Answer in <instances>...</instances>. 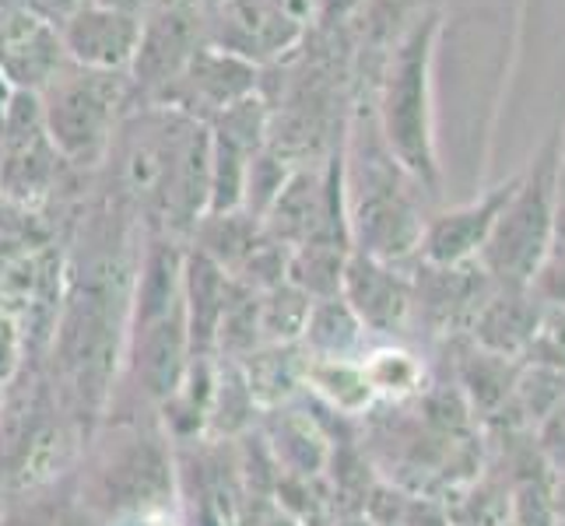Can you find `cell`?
I'll use <instances>...</instances> for the list:
<instances>
[{
	"label": "cell",
	"mask_w": 565,
	"mask_h": 526,
	"mask_svg": "<svg viewBox=\"0 0 565 526\" xmlns=\"http://www.w3.org/2000/svg\"><path fill=\"white\" fill-rule=\"evenodd\" d=\"M439 18H422L397 43L380 92V138L394 162L418 183L436 186L439 165L433 148V106H428V64H433Z\"/></svg>",
	"instance_id": "1"
},
{
	"label": "cell",
	"mask_w": 565,
	"mask_h": 526,
	"mask_svg": "<svg viewBox=\"0 0 565 526\" xmlns=\"http://www.w3.org/2000/svg\"><path fill=\"white\" fill-rule=\"evenodd\" d=\"M562 151L558 138L544 144L537 162L520 172L510 204L502 207L489 243L478 253V270L495 288H527L534 270L541 267L544 253L552 246L555 225V186H558Z\"/></svg>",
	"instance_id": "2"
},
{
	"label": "cell",
	"mask_w": 565,
	"mask_h": 526,
	"mask_svg": "<svg viewBox=\"0 0 565 526\" xmlns=\"http://www.w3.org/2000/svg\"><path fill=\"white\" fill-rule=\"evenodd\" d=\"M397 175H404V169L386 151L383 138L365 154L348 151V172L341 169L344 218L359 243L355 253H365V257H376L383 264L415 253L425 232Z\"/></svg>",
	"instance_id": "3"
},
{
	"label": "cell",
	"mask_w": 565,
	"mask_h": 526,
	"mask_svg": "<svg viewBox=\"0 0 565 526\" xmlns=\"http://www.w3.org/2000/svg\"><path fill=\"white\" fill-rule=\"evenodd\" d=\"M127 92L130 74L85 71L67 61V67L39 92L53 151L71 165H99L113 148L116 120H120Z\"/></svg>",
	"instance_id": "4"
},
{
	"label": "cell",
	"mask_w": 565,
	"mask_h": 526,
	"mask_svg": "<svg viewBox=\"0 0 565 526\" xmlns=\"http://www.w3.org/2000/svg\"><path fill=\"white\" fill-rule=\"evenodd\" d=\"M201 0H159L141 18V43L130 64V88L159 103V95L177 82L190 56L204 46Z\"/></svg>",
	"instance_id": "5"
},
{
	"label": "cell",
	"mask_w": 565,
	"mask_h": 526,
	"mask_svg": "<svg viewBox=\"0 0 565 526\" xmlns=\"http://www.w3.org/2000/svg\"><path fill=\"white\" fill-rule=\"evenodd\" d=\"M257 92H260L257 64H249L243 56L228 53L222 46L204 43L190 56V64L180 71L177 82L159 95V103H151V106L180 109V112L193 116V120L207 124L218 112H225L228 106H236Z\"/></svg>",
	"instance_id": "6"
},
{
	"label": "cell",
	"mask_w": 565,
	"mask_h": 526,
	"mask_svg": "<svg viewBox=\"0 0 565 526\" xmlns=\"http://www.w3.org/2000/svg\"><path fill=\"white\" fill-rule=\"evenodd\" d=\"M341 299L369 334H401L415 309V285L376 257L348 253Z\"/></svg>",
	"instance_id": "7"
},
{
	"label": "cell",
	"mask_w": 565,
	"mask_h": 526,
	"mask_svg": "<svg viewBox=\"0 0 565 526\" xmlns=\"http://www.w3.org/2000/svg\"><path fill=\"white\" fill-rule=\"evenodd\" d=\"M56 32H61L64 53L74 67L130 74L134 53H138L141 43V18L88 4L56 25Z\"/></svg>",
	"instance_id": "8"
},
{
	"label": "cell",
	"mask_w": 565,
	"mask_h": 526,
	"mask_svg": "<svg viewBox=\"0 0 565 526\" xmlns=\"http://www.w3.org/2000/svg\"><path fill=\"white\" fill-rule=\"evenodd\" d=\"M516 183H520V172L510 175L505 183L492 186L484 197L463 204L457 211H446V214H439V218L428 222L425 232H422V246H418L425 264H433V267L475 264L481 246L489 243V236H492L502 207L510 204Z\"/></svg>",
	"instance_id": "9"
},
{
	"label": "cell",
	"mask_w": 565,
	"mask_h": 526,
	"mask_svg": "<svg viewBox=\"0 0 565 526\" xmlns=\"http://www.w3.org/2000/svg\"><path fill=\"white\" fill-rule=\"evenodd\" d=\"M67 67L61 32L53 22L32 11L11 14L4 46H0V74L14 92H43Z\"/></svg>",
	"instance_id": "10"
},
{
	"label": "cell",
	"mask_w": 565,
	"mask_h": 526,
	"mask_svg": "<svg viewBox=\"0 0 565 526\" xmlns=\"http://www.w3.org/2000/svg\"><path fill=\"white\" fill-rule=\"evenodd\" d=\"M537 316L541 302L527 288H495L471 320V341L481 351L520 362L534 337Z\"/></svg>",
	"instance_id": "11"
},
{
	"label": "cell",
	"mask_w": 565,
	"mask_h": 526,
	"mask_svg": "<svg viewBox=\"0 0 565 526\" xmlns=\"http://www.w3.org/2000/svg\"><path fill=\"white\" fill-rule=\"evenodd\" d=\"M369 330L359 323V316L348 309V302L338 299H320L309 309V320L302 330L306 341V358H348L362 362V344Z\"/></svg>",
	"instance_id": "12"
},
{
	"label": "cell",
	"mask_w": 565,
	"mask_h": 526,
	"mask_svg": "<svg viewBox=\"0 0 565 526\" xmlns=\"http://www.w3.org/2000/svg\"><path fill=\"white\" fill-rule=\"evenodd\" d=\"M302 386H309L327 407H334V411H341L348 418L365 415L369 407L376 404L373 386H369V379L362 373V362H348V358H306Z\"/></svg>",
	"instance_id": "13"
},
{
	"label": "cell",
	"mask_w": 565,
	"mask_h": 526,
	"mask_svg": "<svg viewBox=\"0 0 565 526\" xmlns=\"http://www.w3.org/2000/svg\"><path fill=\"white\" fill-rule=\"evenodd\" d=\"M344 264H348L344 246L330 243V239H317V243H306V246L288 253V275H285V281L291 288H299L302 296L313 299V302L338 299L341 296Z\"/></svg>",
	"instance_id": "14"
},
{
	"label": "cell",
	"mask_w": 565,
	"mask_h": 526,
	"mask_svg": "<svg viewBox=\"0 0 565 526\" xmlns=\"http://www.w3.org/2000/svg\"><path fill=\"white\" fill-rule=\"evenodd\" d=\"M516 376H520V362L492 355V351H481V347H475L471 355L460 362L463 397L471 400V407L481 415H492L502 404L513 400Z\"/></svg>",
	"instance_id": "15"
},
{
	"label": "cell",
	"mask_w": 565,
	"mask_h": 526,
	"mask_svg": "<svg viewBox=\"0 0 565 526\" xmlns=\"http://www.w3.org/2000/svg\"><path fill=\"white\" fill-rule=\"evenodd\" d=\"M302 368H306V355L296 358L291 344H270L267 351L246 355L243 379H246L253 404L278 407L281 400H288L296 394V386H302Z\"/></svg>",
	"instance_id": "16"
},
{
	"label": "cell",
	"mask_w": 565,
	"mask_h": 526,
	"mask_svg": "<svg viewBox=\"0 0 565 526\" xmlns=\"http://www.w3.org/2000/svg\"><path fill=\"white\" fill-rule=\"evenodd\" d=\"M362 373L376 400H412L425 389V362L401 344H383L362 355Z\"/></svg>",
	"instance_id": "17"
},
{
	"label": "cell",
	"mask_w": 565,
	"mask_h": 526,
	"mask_svg": "<svg viewBox=\"0 0 565 526\" xmlns=\"http://www.w3.org/2000/svg\"><path fill=\"white\" fill-rule=\"evenodd\" d=\"M309 309L313 299H306L299 288H291L288 281L270 288L264 302H257V323H260V337L267 344H296L306 330Z\"/></svg>",
	"instance_id": "18"
},
{
	"label": "cell",
	"mask_w": 565,
	"mask_h": 526,
	"mask_svg": "<svg viewBox=\"0 0 565 526\" xmlns=\"http://www.w3.org/2000/svg\"><path fill=\"white\" fill-rule=\"evenodd\" d=\"M513 400L523 407L534 425L552 415L558 404H565V373H552V368H537V365H520Z\"/></svg>",
	"instance_id": "19"
},
{
	"label": "cell",
	"mask_w": 565,
	"mask_h": 526,
	"mask_svg": "<svg viewBox=\"0 0 565 526\" xmlns=\"http://www.w3.org/2000/svg\"><path fill=\"white\" fill-rule=\"evenodd\" d=\"M520 365L552 368L565 373V305H541V316L534 326V337L523 351Z\"/></svg>",
	"instance_id": "20"
},
{
	"label": "cell",
	"mask_w": 565,
	"mask_h": 526,
	"mask_svg": "<svg viewBox=\"0 0 565 526\" xmlns=\"http://www.w3.org/2000/svg\"><path fill=\"white\" fill-rule=\"evenodd\" d=\"M527 291L541 305H565V246H548Z\"/></svg>",
	"instance_id": "21"
},
{
	"label": "cell",
	"mask_w": 565,
	"mask_h": 526,
	"mask_svg": "<svg viewBox=\"0 0 565 526\" xmlns=\"http://www.w3.org/2000/svg\"><path fill=\"white\" fill-rule=\"evenodd\" d=\"M537 450L555 471H565V404H558L552 415H544L537 425Z\"/></svg>",
	"instance_id": "22"
},
{
	"label": "cell",
	"mask_w": 565,
	"mask_h": 526,
	"mask_svg": "<svg viewBox=\"0 0 565 526\" xmlns=\"http://www.w3.org/2000/svg\"><path fill=\"white\" fill-rule=\"evenodd\" d=\"M88 4H92V0H35V14L46 18V22H53V25H61V22H67L71 14H77Z\"/></svg>",
	"instance_id": "23"
},
{
	"label": "cell",
	"mask_w": 565,
	"mask_h": 526,
	"mask_svg": "<svg viewBox=\"0 0 565 526\" xmlns=\"http://www.w3.org/2000/svg\"><path fill=\"white\" fill-rule=\"evenodd\" d=\"M552 246H565V165L558 169V186H555V225H552Z\"/></svg>",
	"instance_id": "24"
},
{
	"label": "cell",
	"mask_w": 565,
	"mask_h": 526,
	"mask_svg": "<svg viewBox=\"0 0 565 526\" xmlns=\"http://www.w3.org/2000/svg\"><path fill=\"white\" fill-rule=\"evenodd\" d=\"M92 4L99 8H109V11H124V14H134V18H145L159 0H92Z\"/></svg>",
	"instance_id": "25"
},
{
	"label": "cell",
	"mask_w": 565,
	"mask_h": 526,
	"mask_svg": "<svg viewBox=\"0 0 565 526\" xmlns=\"http://www.w3.org/2000/svg\"><path fill=\"white\" fill-rule=\"evenodd\" d=\"M260 526H302V523L296 516H288V513H275L270 519H264Z\"/></svg>",
	"instance_id": "26"
},
{
	"label": "cell",
	"mask_w": 565,
	"mask_h": 526,
	"mask_svg": "<svg viewBox=\"0 0 565 526\" xmlns=\"http://www.w3.org/2000/svg\"><path fill=\"white\" fill-rule=\"evenodd\" d=\"M8 22H11V14H8V11H0V46H4V35H8Z\"/></svg>",
	"instance_id": "27"
}]
</instances>
